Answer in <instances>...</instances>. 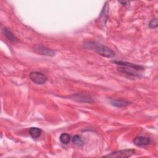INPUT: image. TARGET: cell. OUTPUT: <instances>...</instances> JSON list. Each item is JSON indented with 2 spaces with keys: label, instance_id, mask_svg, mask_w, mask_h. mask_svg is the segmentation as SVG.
Instances as JSON below:
<instances>
[{
  "label": "cell",
  "instance_id": "obj_11",
  "mask_svg": "<svg viewBox=\"0 0 158 158\" xmlns=\"http://www.w3.org/2000/svg\"><path fill=\"white\" fill-rule=\"evenodd\" d=\"M73 143L77 146H82L84 143L83 139L79 135H75L72 138Z\"/></svg>",
  "mask_w": 158,
  "mask_h": 158
},
{
  "label": "cell",
  "instance_id": "obj_7",
  "mask_svg": "<svg viewBox=\"0 0 158 158\" xmlns=\"http://www.w3.org/2000/svg\"><path fill=\"white\" fill-rule=\"evenodd\" d=\"M41 130L37 127H31L28 130L29 135L33 138H38V137H40V136L41 134Z\"/></svg>",
  "mask_w": 158,
  "mask_h": 158
},
{
  "label": "cell",
  "instance_id": "obj_12",
  "mask_svg": "<svg viewBox=\"0 0 158 158\" xmlns=\"http://www.w3.org/2000/svg\"><path fill=\"white\" fill-rule=\"evenodd\" d=\"M149 28H156V27H157V19L156 18V19H152V20L149 22Z\"/></svg>",
  "mask_w": 158,
  "mask_h": 158
},
{
  "label": "cell",
  "instance_id": "obj_2",
  "mask_svg": "<svg viewBox=\"0 0 158 158\" xmlns=\"http://www.w3.org/2000/svg\"><path fill=\"white\" fill-rule=\"evenodd\" d=\"M95 50L98 54L105 57L110 58L115 56V52L106 46H103V45L98 46L96 47Z\"/></svg>",
  "mask_w": 158,
  "mask_h": 158
},
{
  "label": "cell",
  "instance_id": "obj_4",
  "mask_svg": "<svg viewBox=\"0 0 158 158\" xmlns=\"http://www.w3.org/2000/svg\"><path fill=\"white\" fill-rule=\"evenodd\" d=\"M135 150L133 149H124L120 150L114 152L110 153V154L105 156V157H128L131 156L135 153Z\"/></svg>",
  "mask_w": 158,
  "mask_h": 158
},
{
  "label": "cell",
  "instance_id": "obj_9",
  "mask_svg": "<svg viewBox=\"0 0 158 158\" xmlns=\"http://www.w3.org/2000/svg\"><path fill=\"white\" fill-rule=\"evenodd\" d=\"M59 139H60V142L62 144H69L70 143L71 138H70V136L69 134H67V133H62L60 136Z\"/></svg>",
  "mask_w": 158,
  "mask_h": 158
},
{
  "label": "cell",
  "instance_id": "obj_6",
  "mask_svg": "<svg viewBox=\"0 0 158 158\" xmlns=\"http://www.w3.org/2000/svg\"><path fill=\"white\" fill-rule=\"evenodd\" d=\"M133 141L136 146H146L149 144L150 143V139L148 137L139 136L135 138Z\"/></svg>",
  "mask_w": 158,
  "mask_h": 158
},
{
  "label": "cell",
  "instance_id": "obj_3",
  "mask_svg": "<svg viewBox=\"0 0 158 158\" xmlns=\"http://www.w3.org/2000/svg\"><path fill=\"white\" fill-rule=\"evenodd\" d=\"M30 80L36 84H43L47 80V77L45 75L38 72H32L30 75Z\"/></svg>",
  "mask_w": 158,
  "mask_h": 158
},
{
  "label": "cell",
  "instance_id": "obj_10",
  "mask_svg": "<svg viewBox=\"0 0 158 158\" xmlns=\"http://www.w3.org/2000/svg\"><path fill=\"white\" fill-rule=\"evenodd\" d=\"M112 105L117 107H123L126 106L128 104V102L123 100H113L111 101Z\"/></svg>",
  "mask_w": 158,
  "mask_h": 158
},
{
  "label": "cell",
  "instance_id": "obj_8",
  "mask_svg": "<svg viewBox=\"0 0 158 158\" xmlns=\"http://www.w3.org/2000/svg\"><path fill=\"white\" fill-rule=\"evenodd\" d=\"M2 32L4 35L6 36V38L10 41H14L16 40L15 37L13 35V33L7 28H2Z\"/></svg>",
  "mask_w": 158,
  "mask_h": 158
},
{
  "label": "cell",
  "instance_id": "obj_5",
  "mask_svg": "<svg viewBox=\"0 0 158 158\" xmlns=\"http://www.w3.org/2000/svg\"><path fill=\"white\" fill-rule=\"evenodd\" d=\"M34 50L36 52L40 54L41 55H46V56H54L55 54L54 51H53L52 49L47 48L46 47L43 46L42 45H36V46H35V47L34 48Z\"/></svg>",
  "mask_w": 158,
  "mask_h": 158
},
{
  "label": "cell",
  "instance_id": "obj_1",
  "mask_svg": "<svg viewBox=\"0 0 158 158\" xmlns=\"http://www.w3.org/2000/svg\"><path fill=\"white\" fill-rule=\"evenodd\" d=\"M117 65H122V67L118 69V70L122 73H126L131 76H138V73H136V70H140L143 69V67L139 65H136L128 62H122V61H113Z\"/></svg>",
  "mask_w": 158,
  "mask_h": 158
}]
</instances>
